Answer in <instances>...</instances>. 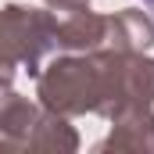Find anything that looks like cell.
<instances>
[{"mask_svg": "<svg viewBox=\"0 0 154 154\" xmlns=\"http://www.w3.org/2000/svg\"><path fill=\"white\" fill-rule=\"evenodd\" d=\"M143 7H147V11H151V18H154V0H143Z\"/></svg>", "mask_w": 154, "mask_h": 154, "instance_id": "6da1fadb", "label": "cell"}]
</instances>
